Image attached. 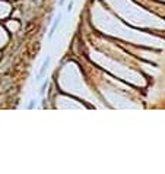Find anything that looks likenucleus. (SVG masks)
<instances>
[{"label": "nucleus", "instance_id": "nucleus-4", "mask_svg": "<svg viewBox=\"0 0 165 174\" xmlns=\"http://www.w3.org/2000/svg\"><path fill=\"white\" fill-rule=\"evenodd\" d=\"M34 105H35V101H34V99H31V101H29V104H28V108L31 110V108H34Z\"/></svg>", "mask_w": 165, "mask_h": 174}, {"label": "nucleus", "instance_id": "nucleus-1", "mask_svg": "<svg viewBox=\"0 0 165 174\" xmlns=\"http://www.w3.org/2000/svg\"><path fill=\"white\" fill-rule=\"evenodd\" d=\"M61 13H59L57 16H56V19H54V22H53V25H51V28H50V32H48V40H51L53 37H54V34H56V29H57V27H59V22L61 21Z\"/></svg>", "mask_w": 165, "mask_h": 174}, {"label": "nucleus", "instance_id": "nucleus-6", "mask_svg": "<svg viewBox=\"0 0 165 174\" xmlns=\"http://www.w3.org/2000/svg\"><path fill=\"white\" fill-rule=\"evenodd\" d=\"M65 2H66V0H59V6H63V5H65Z\"/></svg>", "mask_w": 165, "mask_h": 174}, {"label": "nucleus", "instance_id": "nucleus-2", "mask_svg": "<svg viewBox=\"0 0 165 174\" xmlns=\"http://www.w3.org/2000/svg\"><path fill=\"white\" fill-rule=\"evenodd\" d=\"M48 65H50V57H47L45 60H44V63H43V66H41V69H40V72H38V79H41L44 75H45V72H47V69H48Z\"/></svg>", "mask_w": 165, "mask_h": 174}, {"label": "nucleus", "instance_id": "nucleus-3", "mask_svg": "<svg viewBox=\"0 0 165 174\" xmlns=\"http://www.w3.org/2000/svg\"><path fill=\"white\" fill-rule=\"evenodd\" d=\"M47 85H48V82H47V81H45V82H44V83L41 85V88H40V94H41V95H44V94H45V89H47Z\"/></svg>", "mask_w": 165, "mask_h": 174}, {"label": "nucleus", "instance_id": "nucleus-5", "mask_svg": "<svg viewBox=\"0 0 165 174\" xmlns=\"http://www.w3.org/2000/svg\"><path fill=\"white\" fill-rule=\"evenodd\" d=\"M72 9H73V2H70V3L67 5V9H66V10H67V12H72Z\"/></svg>", "mask_w": 165, "mask_h": 174}]
</instances>
